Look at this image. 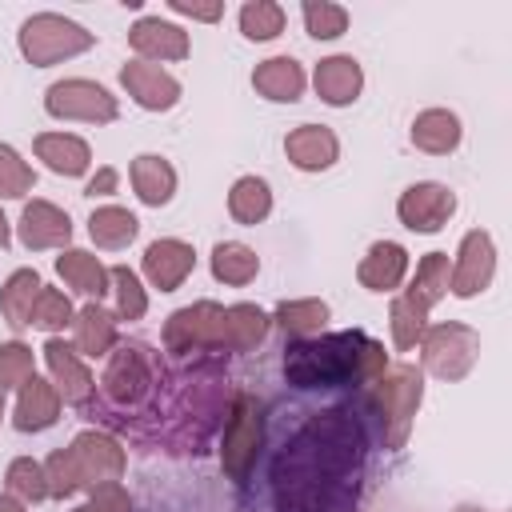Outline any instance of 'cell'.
<instances>
[{
	"label": "cell",
	"mask_w": 512,
	"mask_h": 512,
	"mask_svg": "<svg viewBox=\"0 0 512 512\" xmlns=\"http://www.w3.org/2000/svg\"><path fill=\"white\" fill-rule=\"evenodd\" d=\"M364 460L368 440L352 408L312 412L272 460L276 512H352Z\"/></svg>",
	"instance_id": "obj_1"
},
{
	"label": "cell",
	"mask_w": 512,
	"mask_h": 512,
	"mask_svg": "<svg viewBox=\"0 0 512 512\" xmlns=\"http://www.w3.org/2000/svg\"><path fill=\"white\" fill-rule=\"evenodd\" d=\"M388 352L380 340L352 332H328L316 340H292L284 348V376L296 388H340L384 376Z\"/></svg>",
	"instance_id": "obj_2"
},
{
	"label": "cell",
	"mask_w": 512,
	"mask_h": 512,
	"mask_svg": "<svg viewBox=\"0 0 512 512\" xmlns=\"http://www.w3.org/2000/svg\"><path fill=\"white\" fill-rule=\"evenodd\" d=\"M120 476H124V448L96 428L80 432L68 448H56L44 460L48 496H72L80 488L96 492L104 484H116Z\"/></svg>",
	"instance_id": "obj_3"
},
{
	"label": "cell",
	"mask_w": 512,
	"mask_h": 512,
	"mask_svg": "<svg viewBox=\"0 0 512 512\" xmlns=\"http://www.w3.org/2000/svg\"><path fill=\"white\" fill-rule=\"evenodd\" d=\"M420 396H424V376L412 364H400V368L376 376L372 408H376L380 428H384V448H404L412 416L420 408Z\"/></svg>",
	"instance_id": "obj_4"
},
{
	"label": "cell",
	"mask_w": 512,
	"mask_h": 512,
	"mask_svg": "<svg viewBox=\"0 0 512 512\" xmlns=\"http://www.w3.org/2000/svg\"><path fill=\"white\" fill-rule=\"evenodd\" d=\"M92 48V32L68 16H56V12H36L20 24V52L28 64L36 68H48V64H60L68 56H80Z\"/></svg>",
	"instance_id": "obj_5"
},
{
	"label": "cell",
	"mask_w": 512,
	"mask_h": 512,
	"mask_svg": "<svg viewBox=\"0 0 512 512\" xmlns=\"http://www.w3.org/2000/svg\"><path fill=\"white\" fill-rule=\"evenodd\" d=\"M164 348L176 356L188 352H228V308L200 300L188 308H176L164 324Z\"/></svg>",
	"instance_id": "obj_6"
},
{
	"label": "cell",
	"mask_w": 512,
	"mask_h": 512,
	"mask_svg": "<svg viewBox=\"0 0 512 512\" xmlns=\"http://www.w3.org/2000/svg\"><path fill=\"white\" fill-rule=\"evenodd\" d=\"M264 444V408L256 396L240 392L228 408V424H224V444H220V464H224V476L244 484L252 464H256V452Z\"/></svg>",
	"instance_id": "obj_7"
},
{
	"label": "cell",
	"mask_w": 512,
	"mask_h": 512,
	"mask_svg": "<svg viewBox=\"0 0 512 512\" xmlns=\"http://www.w3.org/2000/svg\"><path fill=\"white\" fill-rule=\"evenodd\" d=\"M480 360V332L456 320H444L424 332V368L440 380H464Z\"/></svg>",
	"instance_id": "obj_8"
},
{
	"label": "cell",
	"mask_w": 512,
	"mask_h": 512,
	"mask_svg": "<svg viewBox=\"0 0 512 512\" xmlns=\"http://www.w3.org/2000/svg\"><path fill=\"white\" fill-rule=\"evenodd\" d=\"M100 384H104L108 404L120 408V412L144 404L148 392H152V384H156L144 348H140V344H120V348L108 356V368H104V380H100Z\"/></svg>",
	"instance_id": "obj_9"
},
{
	"label": "cell",
	"mask_w": 512,
	"mask_h": 512,
	"mask_svg": "<svg viewBox=\"0 0 512 512\" xmlns=\"http://www.w3.org/2000/svg\"><path fill=\"white\" fill-rule=\"evenodd\" d=\"M44 108L60 120H88V124L116 120V96L96 80H56L44 92Z\"/></svg>",
	"instance_id": "obj_10"
},
{
	"label": "cell",
	"mask_w": 512,
	"mask_h": 512,
	"mask_svg": "<svg viewBox=\"0 0 512 512\" xmlns=\"http://www.w3.org/2000/svg\"><path fill=\"white\" fill-rule=\"evenodd\" d=\"M396 212H400V224L412 232H440L448 224V216L456 212V192L436 180H424V184H412L400 192Z\"/></svg>",
	"instance_id": "obj_11"
},
{
	"label": "cell",
	"mask_w": 512,
	"mask_h": 512,
	"mask_svg": "<svg viewBox=\"0 0 512 512\" xmlns=\"http://www.w3.org/2000/svg\"><path fill=\"white\" fill-rule=\"evenodd\" d=\"M492 272H496V248H492V236L484 228H472L464 240H460V252H456V264H452V276H448V288L456 296H476L492 284Z\"/></svg>",
	"instance_id": "obj_12"
},
{
	"label": "cell",
	"mask_w": 512,
	"mask_h": 512,
	"mask_svg": "<svg viewBox=\"0 0 512 512\" xmlns=\"http://www.w3.org/2000/svg\"><path fill=\"white\" fill-rule=\"evenodd\" d=\"M120 84L128 88V96L148 108V112H168L176 100H180V80L168 76L160 64H148V60H128L120 68Z\"/></svg>",
	"instance_id": "obj_13"
},
{
	"label": "cell",
	"mask_w": 512,
	"mask_h": 512,
	"mask_svg": "<svg viewBox=\"0 0 512 512\" xmlns=\"http://www.w3.org/2000/svg\"><path fill=\"white\" fill-rule=\"evenodd\" d=\"M72 240V220L48 200H32L20 212V244L24 248H64Z\"/></svg>",
	"instance_id": "obj_14"
},
{
	"label": "cell",
	"mask_w": 512,
	"mask_h": 512,
	"mask_svg": "<svg viewBox=\"0 0 512 512\" xmlns=\"http://www.w3.org/2000/svg\"><path fill=\"white\" fill-rule=\"evenodd\" d=\"M128 44L152 64V60H184L188 56V32L160 20V16H144L132 24Z\"/></svg>",
	"instance_id": "obj_15"
},
{
	"label": "cell",
	"mask_w": 512,
	"mask_h": 512,
	"mask_svg": "<svg viewBox=\"0 0 512 512\" xmlns=\"http://www.w3.org/2000/svg\"><path fill=\"white\" fill-rule=\"evenodd\" d=\"M192 264H196V252H192V244H184V240H152L148 252H144V276H148L152 288H160V292L180 288L184 276L192 272Z\"/></svg>",
	"instance_id": "obj_16"
},
{
	"label": "cell",
	"mask_w": 512,
	"mask_h": 512,
	"mask_svg": "<svg viewBox=\"0 0 512 512\" xmlns=\"http://www.w3.org/2000/svg\"><path fill=\"white\" fill-rule=\"evenodd\" d=\"M284 152H288V160H292L296 168H304V172H324V168L336 164L340 144H336L332 128H324V124H300V128L288 132Z\"/></svg>",
	"instance_id": "obj_17"
},
{
	"label": "cell",
	"mask_w": 512,
	"mask_h": 512,
	"mask_svg": "<svg viewBox=\"0 0 512 512\" xmlns=\"http://www.w3.org/2000/svg\"><path fill=\"white\" fill-rule=\"evenodd\" d=\"M44 360H48V368H52V384H56V392L68 400V404H84L88 396H92V376H88V368L80 364V356H76V348L72 344H64V340H48L44 344Z\"/></svg>",
	"instance_id": "obj_18"
},
{
	"label": "cell",
	"mask_w": 512,
	"mask_h": 512,
	"mask_svg": "<svg viewBox=\"0 0 512 512\" xmlns=\"http://www.w3.org/2000/svg\"><path fill=\"white\" fill-rule=\"evenodd\" d=\"M312 80H316V96L324 104H332V108L352 104L360 96V88H364V72H360V64L352 56H328V60H320Z\"/></svg>",
	"instance_id": "obj_19"
},
{
	"label": "cell",
	"mask_w": 512,
	"mask_h": 512,
	"mask_svg": "<svg viewBox=\"0 0 512 512\" xmlns=\"http://www.w3.org/2000/svg\"><path fill=\"white\" fill-rule=\"evenodd\" d=\"M408 272V252L396 244V240H376L368 248V256L360 260L356 268V280L368 288V292H392Z\"/></svg>",
	"instance_id": "obj_20"
},
{
	"label": "cell",
	"mask_w": 512,
	"mask_h": 512,
	"mask_svg": "<svg viewBox=\"0 0 512 512\" xmlns=\"http://www.w3.org/2000/svg\"><path fill=\"white\" fill-rule=\"evenodd\" d=\"M60 416V392L56 384L32 376L20 384V400H16V428L20 432H40L48 424H56Z\"/></svg>",
	"instance_id": "obj_21"
},
{
	"label": "cell",
	"mask_w": 512,
	"mask_h": 512,
	"mask_svg": "<svg viewBox=\"0 0 512 512\" xmlns=\"http://www.w3.org/2000/svg\"><path fill=\"white\" fill-rule=\"evenodd\" d=\"M252 88L268 100H280V104H292L300 100L304 92V68L292 60V56H272V60H260L256 72H252Z\"/></svg>",
	"instance_id": "obj_22"
},
{
	"label": "cell",
	"mask_w": 512,
	"mask_h": 512,
	"mask_svg": "<svg viewBox=\"0 0 512 512\" xmlns=\"http://www.w3.org/2000/svg\"><path fill=\"white\" fill-rule=\"evenodd\" d=\"M72 348L76 356H104L116 348V320L100 304H84L72 316Z\"/></svg>",
	"instance_id": "obj_23"
},
{
	"label": "cell",
	"mask_w": 512,
	"mask_h": 512,
	"mask_svg": "<svg viewBox=\"0 0 512 512\" xmlns=\"http://www.w3.org/2000/svg\"><path fill=\"white\" fill-rule=\"evenodd\" d=\"M132 188H136V196H140L144 204L160 208V204H168L172 192H176V168H172L164 156L144 152V156L132 160Z\"/></svg>",
	"instance_id": "obj_24"
},
{
	"label": "cell",
	"mask_w": 512,
	"mask_h": 512,
	"mask_svg": "<svg viewBox=\"0 0 512 512\" xmlns=\"http://www.w3.org/2000/svg\"><path fill=\"white\" fill-rule=\"evenodd\" d=\"M36 156L52 172H60V176H80L92 164L88 144L80 136H68V132H44V136H36Z\"/></svg>",
	"instance_id": "obj_25"
},
{
	"label": "cell",
	"mask_w": 512,
	"mask_h": 512,
	"mask_svg": "<svg viewBox=\"0 0 512 512\" xmlns=\"http://www.w3.org/2000/svg\"><path fill=\"white\" fill-rule=\"evenodd\" d=\"M412 144H416L420 152H432V156L452 152V148L460 144V120H456V112H448V108H428V112H420V116L412 120Z\"/></svg>",
	"instance_id": "obj_26"
},
{
	"label": "cell",
	"mask_w": 512,
	"mask_h": 512,
	"mask_svg": "<svg viewBox=\"0 0 512 512\" xmlns=\"http://www.w3.org/2000/svg\"><path fill=\"white\" fill-rule=\"evenodd\" d=\"M56 272L76 288V292H84V296H104V292H112L108 284V268L92 256V252H80V248H68L64 256H56Z\"/></svg>",
	"instance_id": "obj_27"
},
{
	"label": "cell",
	"mask_w": 512,
	"mask_h": 512,
	"mask_svg": "<svg viewBox=\"0 0 512 512\" xmlns=\"http://www.w3.org/2000/svg\"><path fill=\"white\" fill-rule=\"evenodd\" d=\"M228 212L236 224H260L268 212H272V192H268V180L260 176H240L228 192Z\"/></svg>",
	"instance_id": "obj_28"
},
{
	"label": "cell",
	"mask_w": 512,
	"mask_h": 512,
	"mask_svg": "<svg viewBox=\"0 0 512 512\" xmlns=\"http://www.w3.org/2000/svg\"><path fill=\"white\" fill-rule=\"evenodd\" d=\"M40 276L32 272V268H20V272H12L8 280H4V288H0V312H4V320L12 324V328H20V324H28V312H32V304H36V296H40Z\"/></svg>",
	"instance_id": "obj_29"
},
{
	"label": "cell",
	"mask_w": 512,
	"mask_h": 512,
	"mask_svg": "<svg viewBox=\"0 0 512 512\" xmlns=\"http://www.w3.org/2000/svg\"><path fill=\"white\" fill-rule=\"evenodd\" d=\"M256 272H260V260H256V252H252L248 244L224 240V244L212 248V276H216V280L240 288V284H248Z\"/></svg>",
	"instance_id": "obj_30"
},
{
	"label": "cell",
	"mask_w": 512,
	"mask_h": 512,
	"mask_svg": "<svg viewBox=\"0 0 512 512\" xmlns=\"http://www.w3.org/2000/svg\"><path fill=\"white\" fill-rule=\"evenodd\" d=\"M136 228H140V220H136L128 208H116V204L96 208L92 220H88V232H92V240H96L100 248H124V244L136 236Z\"/></svg>",
	"instance_id": "obj_31"
},
{
	"label": "cell",
	"mask_w": 512,
	"mask_h": 512,
	"mask_svg": "<svg viewBox=\"0 0 512 512\" xmlns=\"http://www.w3.org/2000/svg\"><path fill=\"white\" fill-rule=\"evenodd\" d=\"M424 320H428V304L416 292H400L392 300V344L412 348L424 336Z\"/></svg>",
	"instance_id": "obj_32"
},
{
	"label": "cell",
	"mask_w": 512,
	"mask_h": 512,
	"mask_svg": "<svg viewBox=\"0 0 512 512\" xmlns=\"http://www.w3.org/2000/svg\"><path fill=\"white\" fill-rule=\"evenodd\" d=\"M268 336V316L256 304L228 308V352H248Z\"/></svg>",
	"instance_id": "obj_33"
},
{
	"label": "cell",
	"mask_w": 512,
	"mask_h": 512,
	"mask_svg": "<svg viewBox=\"0 0 512 512\" xmlns=\"http://www.w3.org/2000/svg\"><path fill=\"white\" fill-rule=\"evenodd\" d=\"M4 484H8V496L24 500V504H36L48 496V480H44V464H36L32 456H20L8 464L4 472Z\"/></svg>",
	"instance_id": "obj_34"
},
{
	"label": "cell",
	"mask_w": 512,
	"mask_h": 512,
	"mask_svg": "<svg viewBox=\"0 0 512 512\" xmlns=\"http://www.w3.org/2000/svg\"><path fill=\"white\" fill-rule=\"evenodd\" d=\"M108 280H112V292H116V316L120 320H140L148 312V296L140 288V276L128 264H116L108 272Z\"/></svg>",
	"instance_id": "obj_35"
},
{
	"label": "cell",
	"mask_w": 512,
	"mask_h": 512,
	"mask_svg": "<svg viewBox=\"0 0 512 512\" xmlns=\"http://www.w3.org/2000/svg\"><path fill=\"white\" fill-rule=\"evenodd\" d=\"M276 320L284 332L292 336H308V332H320L324 320H328V304L324 300H284L276 308Z\"/></svg>",
	"instance_id": "obj_36"
},
{
	"label": "cell",
	"mask_w": 512,
	"mask_h": 512,
	"mask_svg": "<svg viewBox=\"0 0 512 512\" xmlns=\"http://www.w3.org/2000/svg\"><path fill=\"white\" fill-rule=\"evenodd\" d=\"M240 32L248 40H272L284 32V8L272 0H252L240 8Z\"/></svg>",
	"instance_id": "obj_37"
},
{
	"label": "cell",
	"mask_w": 512,
	"mask_h": 512,
	"mask_svg": "<svg viewBox=\"0 0 512 512\" xmlns=\"http://www.w3.org/2000/svg\"><path fill=\"white\" fill-rule=\"evenodd\" d=\"M448 276H452V268H448V256L444 252H428L420 264H416V280H412V288L408 292H416L428 308L448 292Z\"/></svg>",
	"instance_id": "obj_38"
},
{
	"label": "cell",
	"mask_w": 512,
	"mask_h": 512,
	"mask_svg": "<svg viewBox=\"0 0 512 512\" xmlns=\"http://www.w3.org/2000/svg\"><path fill=\"white\" fill-rule=\"evenodd\" d=\"M72 304H68V296L64 292H56V288H40V296H36V304H32V312H28V324H36V328H44V332H56V328H64V324H72Z\"/></svg>",
	"instance_id": "obj_39"
},
{
	"label": "cell",
	"mask_w": 512,
	"mask_h": 512,
	"mask_svg": "<svg viewBox=\"0 0 512 512\" xmlns=\"http://www.w3.org/2000/svg\"><path fill=\"white\" fill-rule=\"evenodd\" d=\"M304 24H308V36H316V40H336L344 28H348V12L340 8V4H316V0H308L304 4Z\"/></svg>",
	"instance_id": "obj_40"
},
{
	"label": "cell",
	"mask_w": 512,
	"mask_h": 512,
	"mask_svg": "<svg viewBox=\"0 0 512 512\" xmlns=\"http://www.w3.org/2000/svg\"><path fill=\"white\" fill-rule=\"evenodd\" d=\"M32 348L12 340V344H0V392L4 388H20L24 380H32Z\"/></svg>",
	"instance_id": "obj_41"
},
{
	"label": "cell",
	"mask_w": 512,
	"mask_h": 512,
	"mask_svg": "<svg viewBox=\"0 0 512 512\" xmlns=\"http://www.w3.org/2000/svg\"><path fill=\"white\" fill-rule=\"evenodd\" d=\"M32 188V168L20 160V152L12 144H0V196L16 200Z\"/></svg>",
	"instance_id": "obj_42"
},
{
	"label": "cell",
	"mask_w": 512,
	"mask_h": 512,
	"mask_svg": "<svg viewBox=\"0 0 512 512\" xmlns=\"http://www.w3.org/2000/svg\"><path fill=\"white\" fill-rule=\"evenodd\" d=\"M76 512H132V500L120 484H104L88 496V504H80Z\"/></svg>",
	"instance_id": "obj_43"
},
{
	"label": "cell",
	"mask_w": 512,
	"mask_h": 512,
	"mask_svg": "<svg viewBox=\"0 0 512 512\" xmlns=\"http://www.w3.org/2000/svg\"><path fill=\"white\" fill-rule=\"evenodd\" d=\"M172 12L180 16H192V20H220L224 16V4H192V0H168Z\"/></svg>",
	"instance_id": "obj_44"
},
{
	"label": "cell",
	"mask_w": 512,
	"mask_h": 512,
	"mask_svg": "<svg viewBox=\"0 0 512 512\" xmlns=\"http://www.w3.org/2000/svg\"><path fill=\"white\" fill-rule=\"evenodd\" d=\"M84 192H88V196H108V192H116V168H100V172L88 180Z\"/></svg>",
	"instance_id": "obj_45"
},
{
	"label": "cell",
	"mask_w": 512,
	"mask_h": 512,
	"mask_svg": "<svg viewBox=\"0 0 512 512\" xmlns=\"http://www.w3.org/2000/svg\"><path fill=\"white\" fill-rule=\"evenodd\" d=\"M0 512H28V508L16 496H0Z\"/></svg>",
	"instance_id": "obj_46"
},
{
	"label": "cell",
	"mask_w": 512,
	"mask_h": 512,
	"mask_svg": "<svg viewBox=\"0 0 512 512\" xmlns=\"http://www.w3.org/2000/svg\"><path fill=\"white\" fill-rule=\"evenodd\" d=\"M8 244V220H4V212H0V248Z\"/></svg>",
	"instance_id": "obj_47"
},
{
	"label": "cell",
	"mask_w": 512,
	"mask_h": 512,
	"mask_svg": "<svg viewBox=\"0 0 512 512\" xmlns=\"http://www.w3.org/2000/svg\"><path fill=\"white\" fill-rule=\"evenodd\" d=\"M456 512H488V508H472V504H464V508H456Z\"/></svg>",
	"instance_id": "obj_48"
},
{
	"label": "cell",
	"mask_w": 512,
	"mask_h": 512,
	"mask_svg": "<svg viewBox=\"0 0 512 512\" xmlns=\"http://www.w3.org/2000/svg\"><path fill=\"white\" fill-rule=\"evenodd\" d=\"M0 416H4V392H0Z\"/></svg>",
	"instance_id": "obj_49"
}]
</instances>
